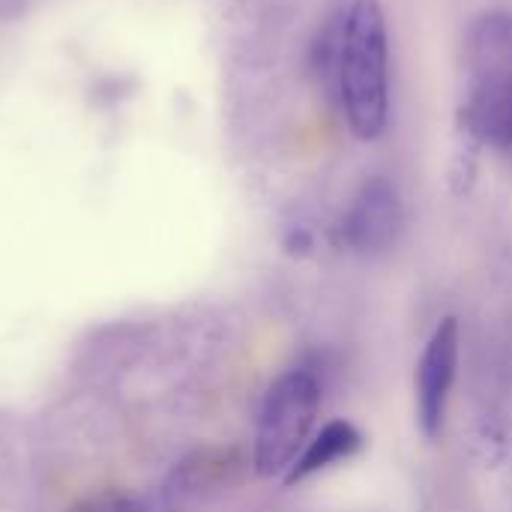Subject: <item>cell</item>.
I'll use <instances>...</instances> for the list:
<instances>
[{
  "label": "cell",
  "instance_id": "8992f818",
  "mask_svg": "<svg viewBox=\"0 0 512 512\" xmlns=\"http://www.w3.org/2000/svg\"><path fill=\"white\" fill-rule=\"evenodd\" d=\"M240 465L243 462L237 450H195L168 474L162 486V504L171 512L195 510L240 480Z\"/></svg>",
  "mask_w": 512,
  "mask_h": 512
},
{
  "label": "cell",
  "instance_id": "ba28073f",
  "mask_svg": "<svg viewBox=\"0 0 512 512\" xmlns=\"http://www.w3.org/2000/svg\"><path fill=\"white\" fill-rule=\"evenodd\" d=\"M72 512H150L141 501L129 498V495H99V498H87L84 504H78Z\"/></svg>",
  "mask_w": 512,
  "mask_h": 512
},
{
  "label": "cell",
  "instance_id": "277c9868",
  "mask_svg": "<svg viewBox=\"0 0 512 512\" xmlns=\"http://www.w3.org/2000/svg\"><path fill=\"white\" fill-rule=\"evenodd\" d=\"M402 222L405 213L396 183L390 177H369L339 219V240L357 255H381L396 243Z\"/></svg>",
  "mask_w": 512,
  "mask_h": 512
},
{
  "label": "cell",
  "instance_id": "5b68a950",
  "mask_svg": "<svg viewBox=\"0 0 512 512\" xmlns=\"http://www.w3.org/2000/svg\"><path fill=\"white\" fill-rule=\"evenodd\" d=\"M459 369V321L444 318L429 336L417 363V420L426 438H438L447 423V405Z\"/></svg>",
  "mask_w": 512,
  "mask_h": 512
},
{
  "label": "cell",
  "instance_id": "7a4b0ae2",
  "mask_svg": "<svg viewBox=\"0 0 512 512\" xmlns=\"http://www.w3.org/2000/svg\"><path fill=\"white\" fill-rule=\"evenodd\" d=\"M462 138L474 147L512 153V12H480L465 39Z\"/></svg>",
  "mask_w": 512,
  "mask_h": 512
},
{
  "label": "cell",
  "instance_id": "52a82bcc",
  "mask_svg": "<svg viewBox=\"0 0 512 512\" xmlns=\"http://www.w3.org/2000/svg\"><path fill=\"white\" fill-rule=\"evenodd\" d=\"M360 447H363L360 429L354 423H348V420H333L318 435L309 438L306 450L300 453V459L291 465V471L282 480H285V486L303 483V480L333 468L336 462L351 459L354 453H360Z\"/></svg>",
  "mask_w": 512,
  "mask_h": 512
},
{
  "label": "cell",
  "instance_id": "3957f363",
  "mask_svg": "<svg viewBox=\"0 0 512 512\" xmlns=\"http://www.w3.org/2000/svg\"><path fill=\"white\" fill-rule=\"evenodd\" d=\"M321 408V387L315 375L294 369L276 378L264 396L255 432L252 465L258 477H285L312 438Z\"/></svg>",
  "mask_w": 512,
  "mask_h": 512
},
{
  "label": "cell",
  "instance_id": "6da1fadb",
  "mask_svg": "<svg viewBox=\"0 0 512 512\" xmlns=\"http://www.w3.org/2000/svg\"><path fill=\"white\" fill-rule=\"evenodd\" d=\"M309 72L360 141L390 123V36L381 0H348L315 33Z\"/></svg>",
  "mask_w": 512,
  "mask_h": 512
}]
</instances>
